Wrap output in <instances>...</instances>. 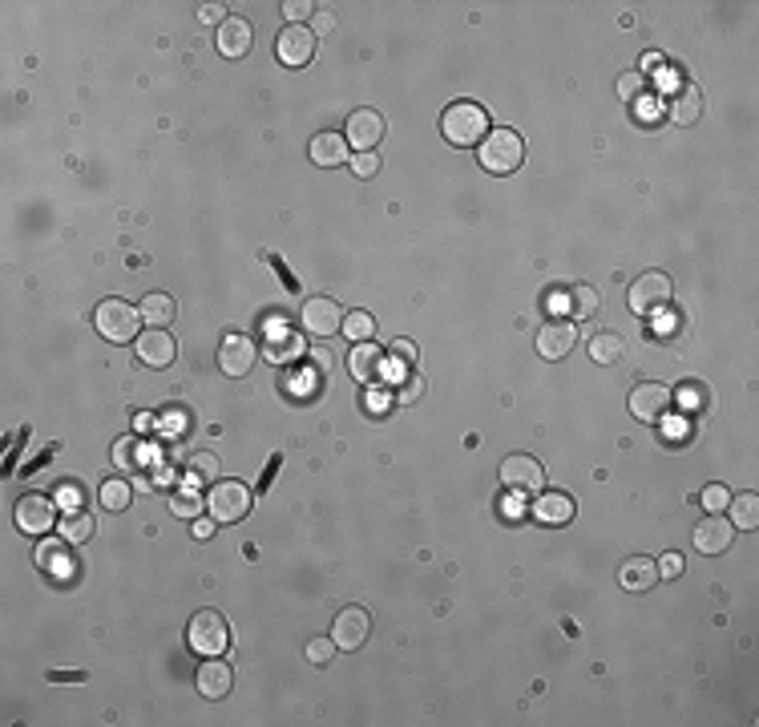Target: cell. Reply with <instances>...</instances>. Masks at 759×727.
<instances>
[{
    "instance_id": "6da1fadb",
    "label": "cell",
    "mask_w": 759,
    "mask_h": 727,
    "mask_svg": "<svg viewBox=\"0 0 759 727\" xmlns=\"http://www.w3.org/2000/svg\"><path fill=\"white\" fill-rule=\"evenodd\" d=\"M440 134L453 146H481L485 134H489V114L477 101H453L440 114Z\"/></svg>"
},
{
    "instance_id": "7a4b0ae2",
    "label": "cell",
    "mask_w": 759,
    "mask_h": 727,
    "mask_svg": "<svg viewBox=\"0 0 759 727\" xmlns=\"http://www.w3.org/2000/svg\"><path fill=\"white\" fill-rule=\"evenodd\" d=\"M477 158H481V166L489 174H513L526 162V142H521V134H513V129H489L485 142L477 146Z\"/></svg>"
},
{
    "instance_id": "3957f363",
    "label": "cell",
    "mask_w": 759,
    "mask_h": 727,
    "mask_svg": "<svg viewBox=\"0 0 759 727\" xmlns=\"http://www.w3.org/2000/svg\"><path fill=\"white\" fill-rule=\"evenodd\" d=\"M186 642H190L194 655H206V659L227 655V647H231L227 619H222L219 610H199L190 619V627H186Z\"/></svg>"
},
{
    "instance_id": "277c9868",
    "label": "cell",
    "mask_w": 759,
    "mask_h": 727,
    "mask_svg": "<svg viewBox=\"0 0 759 727\" xmlns=\"http://www.w3.org/2000/svg\"><path fill=\"white\" fill-rule=\"evenodd\" d=\"M93 323L109 343H129L142 328V312L129 307L126 300H101L97 312H93Z\"/></svg>"
},
{
    "instance_id": "5b68a950",
    "label": "cell",
    "mask_w": 759,
    "mask_h": 727,
    "mask_svg": "<svg viewBox=\"0 0 759 727\" xmlns=\"http://www.w3.org/2000/svg\"><path fill=\"white\" fill-rule=\"evenodd\" d=\"M206 509L219 526H234L251 514V489L242 481H214L206 493Z\"/></svg>"
},
{
    "instance_id": "8992f818",
    "label": "cell",
    "mask_w": 759,
    "mask_h": 727,
    "mask_svg": "<svg viewBox=\"0 0 759 727\" xmlns=\"http://www.w3.org/2000/svg\"><path fill=\"white\" fill-rule=\"evenodd\" d=\"M674 300V283L667 271H646L631 283V312L634 315H654L662 307H671Z\"/></svg>"
},
{
    "instance_id": "52a82bcc",
    "label": "cell",
    "mask_w": 759,
    "mask_h": 727,
    "mask_svg": "<svg viewBox=\"0 0 759 727\" xmlns=\"http://www.w3.org/2000/svg\"><path fill=\"white\" fill-rule=\"evenodd\" d=\"M501 485L509 493H521V497H538L541 485H546V473H541V461H533L526 453H513L501 461Z\"/></svg>"
},
{
    "instance_id": "ba28073f",
    "label": "cell",
    "mask_w": 759,
    "mask_h": 727,
    "mask_svg": "<svg viewBox=\"0 0 759 727\" xmlns=\"http://www.w3.org/2000/svg\"><path fill=\"white\" fill-rule=\"evenodd\" d=\"M255 360H259V348H255V340H251V335H242V332H227V335H222V343H219V368L227 372L231 380L251 376Z\"/></svg>"
},
{
    "instance_id": "9c48e42d",
    "label": "cell",
    "mask_w": 759,
    "mask_h": 727,
    "mask_svg": "<svg viewBox=\"0 0 759 727\" xmlns=\"http://www.w3.org/2000/svg\"><path fill=\"white\" fill-rule=\"evenodd\" d=\"M16 526H21V534H49L53 526H57V506H53V497H45V493H25L21 501H16Z\"/></svg>"
},
{
    "instance_id": "30bf717a",
    "label": "cell",
    "mask_w": 759,
    "mask_h": 727,
    "mask_svg": "<svg viewBox=\"0 0 759 727\" xmlns=\"http://www.w3.org/2000/svg\"><path fill=\"white\" fill-rule=\"evenodd\" d=\"M674 408V393L667 384H659V380H646V384H634L631 393V413L639 416V421H662Z\"/></svg>"
},
{
    "instance_id": "8fae6325",
    "label": "cell",
    "mask_w": 759,
    "mask_h": 727,
    "mask_svg": "<svg viewBox=\"0 0 759 727\" xmlns=\"http://www.w3.org/2000/svg\"><path fill=\"white\" fill-rule=\"evenodd\" d=\"M315 45H320V36H315L312 29H303V25H287L275 41V57L283 65H292V69H299V65H307L315 57Z\"/></svg>"
},
{
    "instance_id": "7c38bea8",
    "label": "cell",
    "mask_w": 759,
    "mask_h": 727,
    "mask_svg": "<svg viewBox=\"0 0 759 727\" xmlns=\"http://www.w3.org/2000/svg\"><path fill=\"white\" fill-rule=\"evenodd\" d=\"M368 635H372V619H368V610H364V606H348V610L335 614L332 639H335V647H340V650L364 647V642H368Z\"/></svg>"
},
{
    "instance_id": "4fadbf2b",
    "label": "cell",
    "mask_w": 759,
    "mask_h": 727,
    "mask_svg": "<svg viewBox=\"0 0 759 727\" xmlns=\"http://www.w3.org/2000/svg\"><path fill=\"white\" fill-rule=\"evenodd\" d=\"M344 328V307L327 295H315V300L303 303V332H312L315 340H327Z\"/></svg>"
},
{
    "instance_id": "5bb4252c",
    "label": "cell",
    "mask_w": 759,
    "mask_h": 727,
    "mask_svg": "<svg viewBox=\"0 0 759 727\" xmlns=\"http://www.w3.org/2000/svg\"><path fill=\"white\" fill-rule=\"evenodd\" d=\"M344 138H348V146L355 154H368L380 146L384 138V118L376 109H352L348 114V129H344Z\"/></svg>"
},
{
    "instance_id": "9a60e30c",
    "label": "cell",
    "mask_w": 759,
    "mask_h": 727,
    "mask_svg": "<svg viewBox=\"0 0 759 727\" xmlns=\"http://www.w3.org/2000/svg\"><path fill=\"white\" fill-rule=\"evenodd\" d=\"M574 348H578V328H574V320H549V323H541V332H538V352H541V360H566Z\"/></svg>"
},
{
    "instance_id": "2e32d148",
    "label": "cell",
    "mask_w": 759,
    "mask_h": 727,
    "mask_svg": "<svg viewBox=\"0 0 759 727\" xmlns=\"http://www.w3.org/2000/svg\"><path fill=\"white\" fill-rule=\"evenodd\" d=\"M178 356V343L166 328H146L138 335V360L149 364V368H170Z\"/></svg>"
},
{
    "instance_id": "e0dca14e",
    "label": "cell",
    "mask_w": 759,
    "mask_h": 727,
    "mask_svg": "<svg viewBox=\"0 0 759 727\" xmlns=\"http://www.w3.org/2000/svg\"><path fill=\"white\" fill-rule=\"evenodd\" d=\"M731 542H735V526H731L723 514H711V517L695 529V549H699V554H707V558L727 554Z\"/></svg>"
},
{
    "instance_id": "ac0fdd59",
    "label": "cell",
    "mask_w": 759,
    "mask_h": 727,
    "mask_svg": "<svg viewBox=\"0 0 759 727\" xmlns=\"http://www.w3.org/2000/svg\"><path fill=\"white\" fill-rule=\"evenodd\" d=\"M214 45H219L222 57L239 61V57H247L251 45H255V29H251V21H242V16H227V21L219 25V41Z\"/></svg>"
},
{
    "instance_id": "d6986e66",
    "label": "cell",
    "mask_w": 759,
    "mask_h": 727,
    "mask_svg": "<svg viewBox=\"0 0 759 727\" xmlns=\"http://www.w3.org/2000/svg\"><path fill=\"white\" fill-rule=\"evenodd\" d=\"M667 118L674 121V126H695V121L703 118V89L691 86V81H682L667 101Z\"/></svg>"
},
{
    "instance_id": "ffe728a7",
    "label": "cell",
    "mask_w": 759,
    "mask_h": 727,
    "mask_svg": "<svg viewBox=\"0 0 759 727\" xmlns=\"http://www.w3.org/2000/svg\"><path fill=\"white\" fill-rule=\"evenodd\" d=\"M384 352L376 348V343H355V348L348 352V372L355 380H360V384H376V380L384 376Z\"/></svg>"
},
{
    "instance_id": "44dd1931",
    "label": "cell",
    "mask_w": 759,
    "mask_h": 727,
    "mask_svg": "<svg viewBox=\"0 0 759 727\" xmlns=\"http://www.w3.org/2000/svg\"><path fill=\"white\" fill-rule=\"evenodd\" d=\"M533 517H538L541 526H566V521H574V497H569V493H538Z\"/></svg>"
},
{
    "instance_id": "7402d4cb",
    "label": "cell",
    "mask_w": 759,
    "mask_h": 727,
    "mask_svg": "<svg viewBox=\"0 0 759 727\" xmlns=\"http://www.w3.org/2000/svg\"><path fill=\"white\" fill-rule=\"evenodd\" d=\"M348 150H352L348 138H344V134H332V129H327V134H315V138H312V150H307V154H312V162H315V166L332 170V166H344V162H348Z\"/></svg>"
},
{
    "instance_id": "603a6c76",
    "label": "cell",
    "mask_w": 759,
    "mask_h": 727,
    "mask_svg": "<svg viewBox=\"0 0 759 727\" xmlns=\"http://www.w3.org/2000/svg\"><path fill=\"white\" fill-rule=\"evenodd\" d=\"M199 691L206 699H222V695H231V683H234V675H231V663H222V659H206V663L199 667Z\"/></svg>"
},
{
    "instance_id": "cb8c5ba5",
    "label": "cell",
    "mask_w": 759,
    "mask_h": 727,
    "mask_svg": "<svg viewBox=\"0 0 759 727\" xmlns=\"http://www.w3.org/2000/svg\"><path fill=\"white\" fill-rule=\"evenodd\" d=\"M654 582H659V566L651 562V558H631V562L622 566V586L634 594L642 590H654Z\"/></svg>"
},
{
    "instance_id": "d4e9b609",
    "label": "cell",
    "mask_w": 759,
    "mask_h": 727,
    "mask_svg": "<svg viewBox=\"0 0 759 727\" xmlns=\"http://www.w3.org/2000/svg\"><path fill=\"white\" fill-rule=\"evenodd\" d=\"M138 312H142V320L149 323V328H166V323L174 320L178 303H174L166 292H149L146 300H142V307H138Z\"/></svg>"
},
{
    "instance_id": "484cf974",
    "label": "cell",
    "mask_w": 759,
    "mask_h": 727,
    "mask_svg": "<svg viewBox=\"0 0 759 727\" xmlns=\"http://www.w3.org/2000/svg\"><path fill=\"white\" fill-rule=\"evenodd\" d=\"M626 356V340L618 332H598L594 340H590V360L594 364H606V368H610V364H618Z\"/></svg>"
},
{
    "instance_id": "4316f807",
    "label": "cell",
    "mask_w": 759,
    "mask_h": 727,
    "mask_svg": "<svg viewBox=\"0 0 759 727\" xmlns=\"http://www.w3.org/2000/svg\"><path fill=\"white\" fill-rule=\"evenodd\" d=\"M727 509H731L727 521L735 529H755L759 526V497H755V493H731Z\"/></svg>"
},
{
    "instance_id": "83f0119b",
    "label": "cell",
    "mask_w": 759,
    "mask_h": 727,
    "mask_svg": "<svg viewBox=\"0 0 759 727\" xmlns=\"http://www.w3.org/2000/svg\"><path fill=\"white\" fill-rule=\"evenodd\" d=\"M182 477H186V485H214V481H219V456H214V453H194L190 461H186Z\"/></svg>"
},
{
    "instance_id": "f1b7e54d",
    "label": "cell",
    "mask_w": 759,
    "mask_h": 727,
    "mask_svg": "<svg viewBox=\"0 0 759 727\" xmlns=\"http://www.w3.org/2000/svg\"><path fill=\"white\" fill-rule=\"evenodd\" d=\"M61 538L65 542H73V546H81V542H89L93 538V529H97V521H93L89 514H81V509H69V514L61 517Z\"/></svg>"
},
{
    "instance_id": "f546056e",
    "label": "cell",
    "mask_w": 759,
    "mask_h": 727,
    "mask_svg": "<svg viewBox=\"0 0 759 727\" xmlns=\"http://www.w3.org/2000/svg\"><path fill=\"white\" fill-rule=\"evenodd\" d=\"M340 332L348 335L352 343H368L372 335H376V320H372L368 312H348V315H344V328Z\"/></svg>"
},
{
    "instance_id": "4dcf8cb0",
    "label": "cell",
    "mask_w": 759,
    "mask_h": 727,
    "mask_svg": "<svg viewBox=\"0 0 759 727\" xmlns=\"http://www.w3.org/2000/svg\"><path fill=\"white\" fill-rule=\"evenodd\" d=\"M129 501H134V489H129V481H106V485H101V506H106L109 514H121V509H129Z\"/></svg>"
},
{
    "instance_id": "1f68e13d",
    "label": "cell",
    "mask_w": 759,
    "mask_h": 727,
    "mask_svg": "<svg viewBox=\"0 0 759 727\" xmlns=\"http://www.w3.org/2000/svg\"><path fill=\"white\" fill-rule=\"evenodd\" d=\"M598 312V292L590 283H574V292H569V315L574 320H586V315Z\"/></svg>"
},
{
    "instance_id": "d6a6232c",
    "label": "cell",
    "mask_w": 759,
    "mask_h": 727,
    "mask_svg": "<svg viewBox=\"0 0 759 727\" xmlns=\"http://www.w3.org/2000/svg\"><path fill=\"white\" fill-rule=\"evenodd\" d=\"M267 356L275 360V364H287V360H295L299 356V340L292 332H271V343H267Z\"/></svg>"
},
{
    "instance_id": "836d02e7",
    "label": "cell",
    "mask_w": 759,
    "mask_h": 727,
    "mask_svg": "<svg viewBox=\"0 0 759 727\" xmlns=\"http://www.w3.org/2000/svg\"><path fill=\"white\" fill-rule=\"evenodd\" d=\"M202 506H206V501L199 497V493H186V489L170 497V514H174V517H199V514H202Z\"/></svg>"
},
{
    "instance_id": "e575fe53",
    "label": "cell",
    "mask_w": 759,
    "mask_h": 727,
    "mask_svg": "<svg viewBox=\"0 0 759 727\" xmlns=\"http://www.w3.org/2000/svg\"><path fill=\"white\" fill-rule=\"evenodd\" d=\"M65 549L57 546V542H45L41 549H36V566H41V570H49V574H57V570H65Z\"/></svg>"
},
{
    "instance_id": "d590c367",
    "label": "cell",
    "mask_w": 759,
    "mask_h": 727,
    "mask_svg": "<svg viewBox=\"0 0 759 727\" xmlns=\"http://www.w3.org/2000/svg\"><path fill=\"white\" fill-rule=\"evenodd\" d=\"M727 501H731L727 485H707V489H703V509H707V514H723Z\"/></svg>"
},
{
    "instance_id": "8d00e7d4",
    "label": "cell",
    "mask_w": 759,
    "mask_h": 727,
    "mask_svg": "<svg viewBox=\"0 0 759 727\" xmlns=\"http://www.w3.org/2000/svg\"><path fill=\"white\" fill-rule=\"evenodd\" d=\"M138 456H142V453H138L134 441H118L114 445V465H118V469H138V465H142Z\"/></svg>"
},
{
    "instance_id": "74e56055",
    "label": "cell",
    "mask_w": 759,
    "mask_h": 727,
    "mask_svg": "<svg viewBox=\"0 0 759 727\" xmlns=\"http://www.w3.org/2000/svg\"><path fill=\"white\" fill-rule=\"evenodd\" d=\"M332 655H335V639H312L307 642V659H312L315 667L332 663Z\"/></svg>"
},
{
    "instance_id": "f35d334b",
    "label": "cell",
    "mask_w": 759,
    "mask_h": 727,
    "mask_svg": "<svg viewBox=\"0 0 759 727\" xmlns=\"http://www.w3.org/2000/svg\"><path fill=\"white\" fill-rule=\"evenodd\" d=\"M352 170H355V179H372V174L380 170V154H376V150L355 154V158H352Z\"/></svg>"
},
{
    "instance_id": "ab89813d",
    "label": "cell",
    "mask_w": 759,
    "mask_h": 727,
    "mask_svg": "<svg viewBox=\"0 0 759 727\" xmlns=\"http://www.w3.org/2000/svg\"><path fill=\"white\" fill-rule=\"evenodd\" d=\"M420 393H425V380L416 376V372H405V380H400V393H396V400H405V404H412V400H420Z\"/></svg>"
},
{
    "instance_id": "60d3db41",
    "label": "cell",
    "mask_w": 759,
    "mask_h": 727,
    "mask_svg": "<svg viewBox=\"0 0 759 727\" xmlns=\"http://www.w3.org/2000/svg\"><path fill=\"white\" fill-rule=\"evenodd\" d=\"M392 360H396V372H405L408 364H416V343L396 340V343H392Z\"/></svg>"
},
{
    "instance_id": "b9f144b4",
    "label": "cell",
    "mask_w": 759,
    "mask_h": 727,
    "mask_svg": "<svg viewBox=\"0 0 759 727\" xmlns=\"http://www.w3.org/2000/svg\"><path fill=\"white\" fill-rule=\"evenodd\" d=\"M642 86H646V81H642V73H622V77H618V97H626V101H631V97H639Z\"/></svg>"
},
{
    "instance_id": "7bdbcfd3",
    "label": "cell",
    "mask_w": 759,
    "mask_h": 727,
    "mask_svg": "<svg viewBox=\"0 0 759 727\" xmlns=\"http://www.w3.org/2000/svg\"><path fill=\"white\" fill-rule=\"evenodd\" d=\"M283 13H287V21H292V25H303L307 16L315 13V5H312V0H292V5H283Z\"/></svg>"
},
{
    "instance_id": "ee69618b",
    "label": "cell",
    "mask_w": 759,
    "mask_h": 727,
    "mask_svg": "<svg viewBox=\"0 0 759 727\" xmlns=\"http://www.w3.org/2000/svg\"><path fill=\"white\" fill-rule=\"evenodd\" d=\"M654 566H659V578H679L682 574V558L674 554V549H671V554H662Z\"/></svg>"
},
{
    "instance_id": "f6af8a7d",
    "label": "cell",
    "mask_w": 759,
    "mask_h": 727,
    "mask_svg": "<svg viewBox=\"0 0 759 727\" xmlns=\"http://www.w3.org/2000/svg\"><path fill=\"white\" fill-rule=\"evenodd\" d=\"M199 21H202V25H214V21L222 25V21H227V16H222V5H202V8H199Z\"/></svg>"
},
{
    "instance_id": "bcb514c9",
    "label": "cell",
    "mask_w": 759,
    "mask_h": 727,
    "mask_svg": "<svg viewBox=\"0 0 759 727\" xmlns=\"http://www.w3.org/2000/svg\"><path fill=\"white\" fill-rule=\"evenodd\" d=\"M214 526H219L214 517H194V538H199V542H206V538L214 534Z\"/></svg>"
},
{
    "instance_id": "7dc6e473",
    "label": "cell",
    "mask_w": 759,
    "mask_h": 727,
    "mask_svg": "<svg viewBox=\"0 0 759 727\" xmlns=\"http://www.w3.org/2000/svg\"><path fill=\"white\" fill-rule=\"evenodd\" d=\"M312 364H315V368H320V372H327V368H332V356H327L323 348H315V356H312Z\"/></svg>"
},
{
    "instance_id": "c3c4849f",
    "label": "cell",
    "mask_w": 759,
    "mask_h": 727,
    "mask_svg": "<svg viewBox=\"0 0 759 727\" xmlns=\"http://www.w3.org/2000/svg\"><path fill=\"white\" fill-rule=\"evenodd\" d=\"M134 425H138V433H149V425H154V416H149V413H138V421H134Z\"/></svg>"
}]
</instances>
